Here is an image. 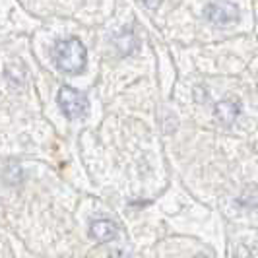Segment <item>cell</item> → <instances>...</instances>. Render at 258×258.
Listing matches in <instances>:
<instances>
[{
	"label": "cell",
	"mask_w": 258,
	"mask_h": 258,
	"mask_svg": "<svg viewBox=\"0 0 258 258\" xmlns=\"http://www.w3.org/2000/svg\"><path fill=\"white\" fill-rule=\"evenodd\" d=\"M111 258H130L128 254H126V252H122V250H118V252H113V254H111Z\"/></svg>",
	"instance_id": "8"
},
{
	"label": "cell",
	"mask_w": 258,
	"mask_h": 258,
	"mask_svg": "<svg viewBox=\"0 0 258 258\" xmlns=\"http://www.w3.org/2000/svg\"><path fill=\"white\" fill-rule=\"evenodd\" d=\"M241 113V105L235 99H225V101H220L216 105V116L220 118L223 124H233L237 120V116Z\"/></svg>",
	"instance_id": "5"
},
{
	"label": "cell",
	"mask_w": 258,
	"mask_h": 258,
	"mask_svg": "<svg viewBox=\"0 0 258 258\" xmlns=\"http://www.w3.org/2000/svg\"><path fill=\"white\" fill-rule=\"evenodd\" d=\"M58 107L68 118H80L88 113V97L74 88H60L58 91Z\"/></svg>",
	"instance_id": "2"
},
{
	"label": "cell",
	"mask_w": 258,
	"mask_h": 258,
	"mask_svg": "<svg viewBox=\"0 0 258 258\" xmlns=\"http://www.w3.org/2000/svg\"><path fill=\"white\" fill-rule=\"evenodd\" d=\"M90 233L93 239H97L101 243H109V241L116 239L118 229L111 220H93L90 225Z\"/></svg>",
	"instance_id": "4"
},
{
	"label": "cell",
	"mask_w": 258,
	"mask_h": 258,
	"mask_svg": "<svg viewBox=\"0 0 258 258\" xmlns=\"http://www.w3.org/2000/svg\"><path fill=\"white\" fill-rule=\"evenodd\" d=\"M204 16H206L208 22H212L214 26H229L233 22H237L239 18V8L229 2V0H214L210 2L204 10Z\"/></svg>",
	"instance_id": "3"
},
{
	"label": "cell",
	"mask_w": 258,
	"mask_h": 258,
	"mask_svg": "<svg viewBox=\"0 0 258 258\" xmlns=\"http://www.w3.org/2000/svg\"><path fill=\"white\" fill-rule=\"evenodd\" d=\"M142 2L150 8V10H155V8L161 4V0H142Z\"/></svg>",
	"instance_id": "7"
},
{
	"label": "cell",
	"mask_w": 258,
	"mask_h": 258,
	"mask_svg": "<svg viewBox=\"0 0 258 258\" xmlns=\"http://www.w3.org/2000/svg\"><path fill=\"white\" fill-rule=\"evenodd\" d=\"M196 258H212V256H208V254H200V256H196Z\"/></svg>",
	"instance_id": "9"
},
{
	"label": "cell",
	"mask_w": 258,
	"mask_h": 258,
	"mask_svg": "<svg viewBox=\"0 0 258 258\" xmlns=\"http://www.w3.org/2000/svg\"><path fill=\"white\" fill-rule=\"evenodd\" d=\"M52 60L66 74H80L86 62H88V52L84 43L76 37H68L56 41L54 51H52Z\"/></svg>",
	"instance_id": "1"
},
{
	"label": "cell",
	"mask_w": 258,
	"mask_h": 258,
	"mask_svg": "<svg viewBox=\"0 0 258 258\" xmlns=\"http://www.w3.org/2000/svg\"><path fill=\"white\" fill-rule=\"evenodd\" d=\"M115 43H116V49H118L120 54H130V52L136 51V47H138V39L134 37V33L128 31V29L120 31V33L115 37Z\"/></svg>",
	"instance_id": "6"
}]
</instances>
